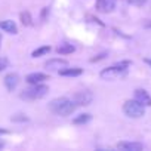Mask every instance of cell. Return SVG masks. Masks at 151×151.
Instances as JSON below:
<instances>
[{
    "label": "cell",
    "mask_w": 151,
    "mask_h": 151,
    "mask_svg": "<svg viewBox=\"0 0 151 151\" xmlns=\"http://www.w3.org/2000/svg\"><path fill=\"white\" fill-rule=\"evenodd\" d=\"M76 108H77V104H76L73 99L70 98H65V96H61V98H55L49 102V110L56 114V116H61V117H68L71 116Z\"/></svg>",
    "instance_id": "cell-1"
},
{
    "label": "cell",
    "mask_w": 151,
    "mask_h": 151,
    "mask_svg": "<svg viewBox=\"0 0 151 151\" xmlns=\"http://www.w3.org/2000/svg\"><path fill=\"white\" fill-rule=\"evenodd\" d=\"M129 65H130L129 61L117 62L116 65H111V67L104 68V70L99 73V77H101L102 80H116V79H120V77H123V76H126Z\"/></svg>",
    "instance_id": "cell-2"
},
{
    "label": "cell",
    "mask_w": 151,
    "mask_h": 151,
    "mask_svg": "<svg viewBox=\"0 0 151 151\" xmlns=\"http://www.w3.org/2000/svg\"><path fill=\"white\" fill-rule=\"evenodd\" d=\"M49 92V88L43 83H36V85H31L28 89H24L22 93L19 95L22 99H27V101H36V99H42L47 95Z\"/></svg>",
    "instance_id": "cell-3"
},
{
    "label": "cell",
    "mask_w": 151,
    "mask_h": 151,
    "mask_svg": "<svg viewBox=\"0 0 151 151\" xmlns=\"http://www.w3.org/2000/svg\"><path fill=\"white\" fill-rule=\"evenodd\" d=\"M123 113L130 119H141L145 114V107L136 99H129L123 104Z\"/></svg>",
    "instance_id": "cell-4"
},
{
    "label": "cell",
    "mask_w": 151,
    "mask_h": 151,
    "mask_svg": "<svg viewBox=\"0 0 151 151\" xmlns=\"http://www.w3.org/2000/svg\"><path fill=\"white\" fill-rule=\"evenodd\" d=\"M73 101H74L76 104H77V105L88 107V105H91V104H92V101H93V95H92L89 91H82V92L74 93Z\"/></svg>",
    "instance_id": "cell-5"
},
{
    "label": "cell",
    "mask_w": 151,
    "mask_h": 151,
    "mask_svg": "<svg viewBox=\"0 0 151 151\" xmlns=\"http://www.w3.org/2000/svg\"><path fill=\"white\" fill-rule=\"evenodd\" d=\"M67 67H68V61L61 59V58L49 59V61L45 64V68L49 70V71H61L62 68H67Z\"/></svg>",
    "instance_id": "cell-6"
},
{
    "label": "cell",
    "mask_w": 151,
    "mask_h": 151,
    "mask_svg": "<svg viewBox=\"0 0 151 151\" xmlns=\"http://www.w3.org/2000/svg\"><path fill=\"white\" fill-rule=\"evenodd\" d=\"M117 0H96V11L102 14H110L116 9Z\"/></svg>",
    "instance_id": "cell-7"
},
{
    "label": "cell",
    "mask_w": 151,
    "mask_h": 151,
    "mask_svg": "<svg viewBox=\"0 0 151 151\" xmlns=\"http://www.w3.org/2000/svg\"><path fill=\"white\" fill-rule=\"evenodd\" d=\"M3 83H5L6 89H8L9 92H12V91H15L17 86L19 85V76H18L17 73H9L6 77L3 79Z\"/></svg>",
    "instance_id": "cell-8"
},
{
    "label": "cell",
    "mask_w": 151,
    "mask_h": 151,
    "mask_svg": "<svg viewBox=\"0 0 151 151\" xmlns=\"http://www.w3.org/2000/svg\"><path fill=\"white\" fill-rule=\"evenodd\" d=\"M133 96H135V99H136L138 102H141L144 107H151V96L148 95L147 91H144V89H136L135 93H133Z\"/></svg>",
    "instance_id": "cell-9"
},
{
    "label": "cell",
    "mask_w": 151,
    "mask_h": 151,
    "mask_svg": "<svg viewBox=\"0 0 151 151\" xmlns=\"http://www.w3.org/2000/svg\"><path fill=\"white\" fill-rule=\"evenodd\" d=\"M49 80V76L45 74V73H31L25 77V82L30 83V85H36V83H43Z\"/></svg>",
    "instance_id": "cell-10"
},
{
    "label": "cell",
    "mask_w": 151,
    "mask_h": 151,
    "mask_svg": "<svg viewBox=\"0 0 151 151\" xmlns=\"http://www.w3.org/2000/svg\"><path fill=\"white\" fill-rule=\"evenodd\" d=\"M117 148L124 150V151H141L144 150V145L139 142H129V141H123L117 144Z\"/></svg>",
    "instance_id": "cell-11"
},
{
    "label": "cell",
    "mask_w": 151,
    "mask_h": 151,
    "mask_svg": "<svg viewBox=\"0 0 151 151\" xmlns=\"http://www.w3.org/2000/svg\"><path fill=\"white\" fill-rule=\"evenodd\" d=\"M0 30H3L9 34H18V27L14 21L11 19H5V21H0Z\"/></svg>",
    "instance_id": "cell-12"
},
{
    "label": "cell",
    "mask_w": 151,
    "mask_h": 151,
    "mask_svg": "<svg viewBox=\"0 0 151 151\" xmlns=\"http://www.w3.org/2000/svg\"><path fill=\"white\" fill-rule=\"evenodd\" d=\"M59 76H62V77H79V76H82L83 70L82 68H77V67H74V68H62L61 71H58Z\"/></svg>",
    "instance_id": "cell-13"
},
{
    "label": "cell",
    "mask_w": 151,
    "mask_h": 151,
    "mask_svg": "<svg viewBox=\"0 0 151 151\" xmlns=\"http://www.w3.org/2000/svg\"><path fill=\"white\" fill-rule=\"evenodd\" d=\"M76 50V47L73 46V45H70V43H61L58 47H56V52L59 53V55H70V53H73Z\"/></svg>",
    "instance_id": "cell-14"
},
{
    "label": "cell",
    "mask_w": 151,
    "mask_h": 151,
    "mask_svg": "<svg viewBox=\"0 0 151 151\" xmlns=\"http://www.w3.org/2000/svg\"><path fill=\"white\" fill-rule=\"evenodd\" d=\"M91 119H92V116L88 114V113H85V114H79L77 117H74L73 119V123L74 124H86L88 122H91Z\"/></svg>",
    "instance_id": "cell-15"
},
{
    "label": "cell",
    "mask_w": 151,
    "mask_h": 151,
    "mask_svg": "<svg viewBox=\"0 0 151 151\" xmlns=\"http://www.w3.org/2000/svg\"><path fill=\"white\" fill-rule=\"evenodd\" d=\"M49 52H50V46H40V47H37L36 50H33L31 56H33V58H40V56H43V55H46V53H49Z\"/></svg>",
    "instance_id": "cell-16"
},
{
    "label": "cell",
    "mask_w": 151,
    "mask_h": 151,
    "mask_svg": "<svg viewBox=\"0 0 151 151\" xmlns=\"http://www.w3.org/2000/svg\"><path fill=\"white\" fill-rule=\"evenodd\" d=\"M11 120L14 123H27V122H30V119L25 114H15V116L11 117Z\"/></svg>",
    "instance_id": "cell-17"
},
{
    "label": "cell",
    "mask_w": 151,
    "mask_h": 151,
    "mask_svg": "<svg viewBox=\"0 0 151 151\" xmlns=\"http://www.w3.org/2000/svg\"><path fill=\"white\" fill-rule=\"evenodd\" d=\"M19 17H21V22H22L24 25H31V24H33V18H31L30 12H22Z\"/></svg>",
    "instance_id": "cell-18"
},
{
    "label": "cell",
    "mask_w": 151,
    "mask_h": 151,
    "mask_svg": "<svg viewBox=\"0 0 151 151\" xmlns=\"http://www.w3.org/2000/svg\"><path fill=\"white\" fill-rule=\"evenodd\" d=\"M9 67V59L8 58H3V56H0V71H3Z\"/></svg>",
    "instance_id": "cell-19"
},
{
    "label": "cell",
    "mask_w": 151,
    "mask_h": 151,
    "mask_svg": "<svg viewBox=\"0 0 151 151\" xmlns=\"http://www.w3.org/2000/svg\"><path fill=\"white\" fill-rule=\"evenodd\" d=\"M148 2V0H127V3L133 5V6H142Z\"/></svg>",
    "instance_id": "cell-20"
},
{
    "label": "cell",
    "mask_w": 151,
    "mask_h": 151,
    "mask_svg": "<svg viewBox=\"0 0 151 151\" xmlns=\"http://www.w3.org/2000/svg\"><path fill=\"white\" fill-rule=\"evenodd\" d=\"M107 56V52H102V53H99V55H96L95 58H92L91 59V62H98V61H101V59H104Z\"/></svg>",
    "instance_id": "cell-21"
},
{
    "label": "cell",
    "mask_w": 151,
    "mask_h": 151,
    "mask_svg": "<svg viewBox=\"0 0 151 151\" xmlns=\"http://www.w3.org/2000/svg\"><path fill=\"white\" fill-rule=\"evenodd\" d=\"M5 133H8V130H5V129H0V135H5Z\"/></svg>",
    "instance_id": "cell-22"
},
{
    "label": "cell",
    "mask_w": 151,
    "mask_h": 151,
    "mask_svg": "<svg viewBox=\"0 0 151 151\" xmlns=\"http://www.w3.org/2000/svg\"><path fill=\"white\" fill-rule=\"evenodd\" d=\"M144 61H145V62H147V64H148V65H151V59H148V58H145V59H144Z\"/></svg>",
    "instance_id": "cell-23"
},
{
    "label": "cell",
    "mask_w": 151,
    "mask_h": 151,
    "mask_svg": "<svg viewBox=\"0 0 151 151\" xmlns=\"http://www.w3.org/2000/svg\"><path fill=\"white\" fill-rule=\"evenodd\" d=\"M0 40H2V36H0Z\"/></svg>",
    "instance_id": "cell-24"
}]
</instances>
